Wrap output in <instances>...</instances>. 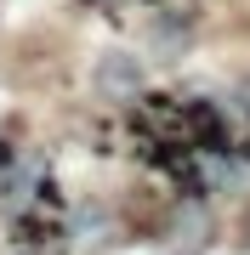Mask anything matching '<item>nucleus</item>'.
Masks as SVG:
<instances>
[{"instance_id": "f257e3e1", "label": "nucleus", "mask_w": 250, "mask_h": 255, "mask_svg": "<svg viewBox=\"0 0 250 255\" xmlns=\"http://www.w3.org/2000/svg\"><path fill=\"white\" fill-rule=\"evenodd\" d=\"M211 233H216V221H211V210H205V193H182V199L171 204V216H165L171 250L176 255H194V250L211 244Z\"/></svg>"}, {"instance_id": "f03ea898", "label": "nucleus", "mask_w": 250, "mask_h": 255, "mask_svg": "<svg viewBox=\"0 0 250 255\" xmlns=\"http://www.w3.org/2000/svg\"><path fill=\"white\" fill-rule=\"evenodd\" d=\"M97 97L108 102H137L142 97V63L131 51H108L97 63Z\"/></svg>"}, {"instance_id": "7ed1b4c3", "label": "nucleus", "mask_w": 250, "mask_h": 255, "mask_svg": "<svg viewBox=\"0 0 250 255\" xmlns=\"http://www.w3.org/2000/svg\"><path fill=\"white\" fill-rule=\"evenodd\" d=\"M228 119L245 130V136H250V80L239 85V91H233V102H228Z\"/></svg>"}, {"instance_id": "39448f33", "label": "nucleus", "mask_w": 250, "mask_h": 255, "mask_svg": "<svg viewBox=\"0 0 250 255\" xmlns=\"http://www.w3.org/2000/svg\"><path fill=\"white\" fill-rule=\"evenodd\" d=\"M239 244L250 250V210H245V221H239Z\"/></svg>"}, {"instance_id": "20e7f679", "label": "nucleus", "mask_w": 250, "mask_h": 255, "mask_svg": "<svg viewBox=\"0 0 250 255\" xmlns=\"http://www.w3.org/2000/svg\"><path fill=\"white\" fill-rule=\"evenodd\" d=\"M91 11H120V6H131V0H85Z\"/></svg>"}]
</instances>
